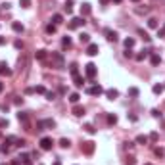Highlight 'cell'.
Here are the masks:
<instances>
[{
  "mask_svg": "<svg viewBox=\"0 0 165 165\" xmlns=\"http://www.w3.org/2000/svg\"><path fill=\"white\" fill-rule=\"evenodd\" d=\"M56 29H58L56 23H48V25H46V33H48V35H54V33H56Z\"/></svg>",
  "mask_w": 165,
  "mask_h": 165,
  "instance_id": "24",
  "label": "cell"
},
{
  "mask_svg": "<svg viewBox=\"0 0 165 165\" xmlns=\"http://www.w3.org/2000/svg\"><path fill=\"white\" fill-rule=\"evenodd\" d=\"M134 163H136V159H134V158H127V159H125V165H134Z\"/></svg>",
  "mask_w": 165,
  "mask_h": 165,
  "instance_id": "36",
  "label": "cell"
},
{
  "mask_svg": "<svg viewBox=\"0 0 165 165\" xmlns=\"http://www.w3.org/2000/svg\"><path fill=\"white\" fill-rule=\"evenodd\" d=\"M163 89H165V85H163Z\"/></svg>",
  "mask_w": 165,
  "mask_h": 165,
  "instance_id": "54",
  "label": "cell"
},
{
  "mask_svg": "<svg viewBox=\"0 0 165 165\" xmlns=\"http://www.w3.org/2000/svg\"><path fill=\"white\" fill-rule=\"evenodd\" d=\"M152 115H154V117H161V113H159L158 109H152Z\"/></svg>",
  "mask_w": 165,
  "mask_h": 165,
  "instance_id": "44",
  "label": "cell"
},
{
  "mask_svg": "<svg viewBox=\"0 0 165 165\" xmlns=\"http://www.w3.org/2000/svg\"><path fill=\"white\" fill-rule=\"evenodd\" d=\"M96 71H98V69H96V64H92V62L85 65V73H87V79H89V81H94Z\"/></svg>",
  "mask_w": 165,
  "mask_h": 165,
  "instance_id": "6",
  "label": "cell"
},
{
  "mask_svg": "<svg viewBox=\"0 0 165 165\" xmlns=\"http://www.w3.org/2000/svg\"><path fill=\"white\" fill-rule=\"evenodd\" d=\"M150 142V138H148L146 134H138L136 136V144H148Z\"/></svg>",
  "mask_w": 165,
  "mask_h": 165,
  "instance_id": "21",
  "label": "cell"
},
{
  "mask_svg": "<svg viewBox=\"0 0 165 165\" xmlns=\"http://www.w3.org/2000/svg\"><path fill=\"white\" fill-rule=\"evenodd\" d=\"M109 0H100V4H108Z\"/></svg>",
  "mask_w": 165,
  "mask_h": 165,
  "instance_id": "48",
  "label": "cell"
},
{
  "mask_svg": "<svg viewBox=\"0 0 165 165\" xmlns=\"http://www.w3.org/2000/svg\"><path fill=\"white\" fill-rule=\"evenodd\" d=\"M0 75H6V77H10V75H12V69L8 67V64H6V62H0Z\"/></svg>",
  "mask_w": 165,
  "mask_h": 165,
  "instance_id": "11",
  "label": "cell"
},
{
  "mask_svg": "<svg viewBox=\"0 0 165 165\" xmlns=\"http://www.w3.org/2000/svg\"><path fill=\"white\" fill-rule=\"evenodd\" d=\"M138 35L142 37V40H144V42H152V37H150V35H148L144 29H138Z\"/></svg>",
  "mask_w": 165,
  "mask_h": 165,
  "instance_id": "19",
  "label": "cell"
},
{
  "mask_svg": "<svg viewBox=\"0 0 165 165\" xmlns=\"http://www.w3.org/2000/svg\"><path fill=\"white\" fill-rule=\"evenodd\" d=\"M10 165H21V159H19V158H17V159H13V161H12Z\"/></svg>",
  "mask_w": 165,
  "mask_h": 165,
  "instance_id": "45",
  "label": "cell"
},
{
  "mask_svg": "<svg viewBox=\"0 0 165 165\" xmlns=\"http://www.w3.org/2000/svg\"><path fill=\"white\" fill-rule=\"evenodd\" d=\"M46 98H48V100H54L56 94H54V92H46Z\"/></svg>",
  "mask_w": 165,
  "mask_h": 165,
  "instance_id": "42",
  "label": "cell"
},
{
  "mask_svg": "<svg viewBox=\"0 0 165 165\" xmlns=\"http://www.w3.org/2000/svg\"><path fill=\"white\" fill-rule=\"evenodd\" d=\"M98 52H100V48H98V44H96V42L87 44V54H89V56H98Z\"/></svg>",
  "mask_w": 165,
  "mask_h": 165,
  "instance_id": "9",
  "label": "cell"
},
{
  "mask_svg": "<svg viewBox=\"0 0 165 165\" xmlns=\"http://www.w3.org/2000/svg\"><path fill=\"white\" fill-rule=\"evenodd\" d=\"M52 21H54L56 25H60V23L64 21V15H62V13H54V15H52Z\"/></svg>",
  "mask_w": 165,
  "mask_h": 165,
  "instance_id": "25",
  "label": "cell"
},
{
  "mask_svg": "<svg viewBox=\"0 0 165 165\" xmlns=\"http://www.w3.org/2000/svg\"><path fill=\"white\" fill-rule=\"evenodd\" d=\"M148 54H150L148 50H142L140 54H136V56H134V60H136V62H142V60H146V58H148Z\"/></svg>",
  "mask_w": 165,
  "mask_h": 165,
  "instance_id": "22",
  "label": "cell"
},
{
  "mask_svg": "<svg viewBox=\"0 0 165 165\" xmlns=\"http://www.w3.org/2000/svg\"><path fill=\"white\" fill-rule=\"evenodd\" d=\"M35 58H37V60H40V62H42V60H46V50H37V52H35Z\"/></svg>",
  "mask_w": 165,
  "mask_h": 165,
  "instance_id": "26",
  "label": "cell"
},
{
  "mask_svg": "<svg viewBox=\"0 0 165 165\" xmlns=\"http://www.w3.org/2000/svg\"><path fill=\"white\" fill-rule=\"evenodd\" d=\"M148 27H150V29H159L158 19H156V17H150V19H148Z\"/></svg>",
  "mask_w": 165,
  "mask_h": 165,
  "instance_id": "23",
  "label": "cell"
},
{
  "mask_svg": "<svg viewBox=\"0 0 165 165\" xmlns=\"http://www.w3.org/2000/svg\"><path fill=\"white\" fill-rule=\"evenodd\" d=\"M106 96H108L109 100H115V98L119 96V90H115V89H108V90H106Z\"/></svg>",
  "mask_w": 165,
  "mask_h": 165,
  "instance_id": "13",
  "label": "cell"
},
{
  "mask_svg": "<svg viewBox=\"0 0 165 165\" xmlns=\"http://www.w3.org/2000/svg\"><path fill=\"white\" fill-rule=\"evenodd\" d=\"M163 85H154V87H152V92H154V94H161V92H163Z\"/></svg>",
  "mask_w": 165,
  "mask_h": 165,
  "instance_id": "28",
  "label": "cell"
},
{
  "mask_svg": "<svg viewBox=\"0 0 165 165\" xmlns=\"http://www.w3.org/2000/svg\"><path fill=\"white\" fill-rule=\"evenodd\" d=\"M156 156H158V158H161V156H165L163 148H156Z\"/></svg>",
  "mask_w": 165,
  "mask_h": 165,
  "instance_id": "38",
  "label": "cell"
},
{
  "mask_svg": "<svg viewBox=\"0 0 165 165\" xmlns=\"http://www.w3.org/2000/svg\"><path fill=\"white\" fill-rule=\"evenodd\" d=\"M123 44H125V48H127V50H131V48L134 46V38H133V37H127L125 40H123Z\"/></svg>",
  "mask_w": 165,
  "mask_h": 165,
  "instance_id": "20",
  "label": "cell"
},
{
  "mask_svg": "<svg viewBox=\"0 0 165 165\" xmlns=\"http://www.w3.org/2000/svg\"><path fill=\"white\" fill-rule=\"evenodd\" d=\"M62 44H64V48H69V46H71V38L67 37V35L62 38Z\"/></svg>",
  "mask_w": 165,
  "mask_h": 165,
  "instance_id": "32",
  "label": "cell"
},
{
  "mask_svg": "<svg viewBox=\"0 0 165 165\" xmlns=\"http://www.w3.org/2000/svg\"><path fill=\"white\" fill-rule=\"evenodd\" d=\"M87 92H89L90 96H100V94H104V89H102L100 85H92V87L87 89Z\"/></svg>",
  "mask_w": 165,
  "mask_h": 165,
  "instance_id": "8",
  "label": "cell"
},
{
  "mask_svg": "<svg viewBox=\"0 0 165 165\" xmlns=\"http://www.w3.org/2000/svg\"><path fill=\"white\" fill-rule=\"evenodd\" d=\"M56 127V121L54 119H40L37 123V131H44V129H54Z\"/></svg>",
  "mask_w": 165,
  "mask_h": 165,
  "instance_id": "3",
  "label": "cell"
},
{
  "mask_svg": "<svg viewBox=\"0 0 165 165\" xmlns=\"http://www.w3.org/2000/svg\"><path fill=\"white\" fill-rule=\"evenodd\" d=\"M79 98H81V94H79V92H71V94H69V102H71V104H77V102H79Z\"/></svg>",
  "mask_w": 165,
  "mask_h": 165,
  "instance_id": "27",
  "label": "cell"
},
{
  "mask_svg": "<svg viewBox=\"0 0 165 165\" xmlns=\"http://www.w3.org/2000/svg\"><path fill=\"white\" fill-rule=\"evenodd\" d=\"M38 144H40V150H42V152H50L52 146H54V140H52L50 136H42Z\"/></svg>",
  "mask_w": 165,
  "mask_h": 165,
  "instance_id": "4",
  "label": "cell"
},
{
  "mask_svg": "<svg viewBox=\"0 0 165 165\" xmlns=\"http://www.w3.org/2000/svg\"><path fill=\"white\" fill-rule=\"evenodd\" d=\"M150 64L152 65H159L161 64V56H159V54H152V56H150Z\"/></svg>",
  "mask_w": 165,
  "mask_h": 165,
  "instance_id": "18",
  "label": "cell"
},
{
  "mask_svg": "<svg viewBox=\"0 0 165 165\" xmlns=\"http://www.w3.org/2000/svg\"><path fill=\"white\" fill-rule=\"evenodd\" d=\"M104 35H106V38L109 42H117V33L113 29H104Z\"/></svg>",
  "mask_w": 165,
  "mask_h": 165,
  "instance_id": "10",
  "label": "cell"
},
{
  "mask_svg": "<svg viewBox=\"0 0 165 165\" xmlns=\"http://www.w3.org/2000/svg\"><path fill=\"white\" fill-rule=\"evenodd\" d=\"M158 37H165V25L161 29H158Z\"/></svg>",
  "mask_w": 165,
  "mask_h": 165,
  "instance_id": "41",
  "label": "cell"
},
{
  "mask_svg": "<svg viewBox=\"0 0 165 165\" xmlns=\"http://www.w3.org/2000/svg\"><path fill=\"white\" fill-rule=\"evenodd\" d=\"M52 67H58V69H64L65 67V60L62 54H58V52H52Z\"/></svg>",
  "mask_w": 165,
  "mask_h": 165,
  "instance_id": "2",
  "label": "cell"
},
{
  "mask_svg": "<svg viewBox=\"0 0 165 165\" xmlns=\"http://www.w3.org/2000/svg\"><path fill=\"white\" fill-rule=\"evenodd\" d=\"M81 150H82V154L92 156V154H94V150H96V144L92 142V140H87V142H82V144H81Z\"/></svg>",
  "mask_w": 165,
  "mask_h": 165,
  "instance_id": "5",
  "label": "cell"
},
{
  "mask_svg": "<svg viewBox=\"0 0 165 165\" xmlns=\"http://www.w3.org/2000/svg\"><path fill=\"white\" fill-rule=\"evenodd\" d=\"M133 2H140V0H133Z\"/></svg>",
  "mask_w": 165,
  "mask_h": 165,
  "instance_id": "51",
  "label": "cell"
},
{
  "mask_svg": "<svg viewBox=\"0 0 165 165\" xmlns=\"http://www.w3.org/2000/svg\"><path fill=\"white\" fill-rule=\"evenodd\" d=\"M69 71H71V77H73V85H75L77 89H81L82 85H85V79L79 75V65H77V64H71V65H69Z\"/></svg>",
  "mask_w": 165,
  "mask_h": 165,
  "instance_id": "1",
  "label": "cell"
},
{
  "mask_svg": "<svg viewBox=\"0 0 165 165\" xmlns=\"http://www.w3.org/2000/svg\"><path fill=\"white\" fill-rule=\"evenodd\" d=\"M129 94L131 96H138V89H136V87H131V89H129Z\"/></svg>",
  "mask_w": 165,
  "mask_h": 165,
  "instance_id": "35",
  "label": "cell"
},
{
  "mask_svg": "<svg viewBox=\"0 0 165 165\" xmlns=\"http://www.w3.org/2000/svg\"><path fill=\"white\" fill-rule=\"evenodd\" d=\"M33 92H37V94H46V89L42 87V85H38V87H35V89H33Z\"/></svg>",
  "mask_w": 165,
  "mask_h": 165,
  "instance_id": "30",
  "label": "cell"
},
{
  "mask_svg": "<svg viewBox=\"0 0 165 165\" xmlns=\"http://www.w3.org/2000/svg\"><path fill=\"white\" fill-rule=\"evenodd\" d=\"M0 165H6V163H0Z\"/></svg>",
  "mask_w": 165,
  "mask_h": 165,
  "instance_id": "53",
  "label": "cell"
},
{
  "mask_svg": "<svg viewBox=\"0 0 165 165\" xmlns=\"http://www.w3.org/2000/svg\"><path fill=\"white\" fill-rule=\"evenodd\" d=\"M115 123H117V115H115V113H109V115H108V125H115Z\"/></svg>",
  "mask_w": 165,
  "mask_h": 165,
  "instance_id": "29",
  "label": "cell"
},
{
  "mask_svg": "<svg viewBox=\"0 0 165 165\" xmlns=\"http://www.w3.org/2000/svg\"><path fill=\"white\" fill-rule=\"evenodd\" d=\"M17 119H19V121H27V115L19 111V113H17Z\"/></svg>",
  "mask_w": 165,
  "mask_h": 165,
  "instance_id": "40",
  "label": "cell"
},
{
  "mask_svg": "<svg viewBox=\"0 0 165 165\" xmlns=\"http://www.w3.org/2000/svg\"><path fill=\"white\" fill-rule=\"evenodd\" d=\"M19 6L21 8H29L31 6V0H19Z\"/></svg>",
  "mask_w": 165,
  "mask_h": 165,
  "instance_id": "34",
  "label": "cell"
},
{
  "mask_svg": "<svg viewBox=\"0 0 165 165\" xmlns=\"http://www.w3.org/2000/svg\"><path fill=\"white\" fill-rule=\"evenodd\" d=\"M13 46H15L17 50H23V42H21V40H15V42H13Z\"/></svg>",
  "mask_w": 165,
  "mask_h": 165,
  "instance_id": "37",
  "label": "cell"
},
{
  "mask_svg": "<svg viewBox=\"0 0 165 165\" xmlns=\"http://www.w3.org/2000/svg\"><path fill=\"white\" fill-rule=\"evenodd\" d=\"M12 29H13L15 33H23V31H25L23 23H19V21H13V23H12Z\"/></svg>",
  "mask_w": 165,
  "mask_h": 165,
  "instance_id": "17",
  "label": "cell"
},
{
  "mask_svg": "<svg viewBox=\"0 0 165 165\" xmlns=\"http://www.w3.org/2000/svg\"><path fill=\"white\" fill-rule=\"evenodd\" d=\"M2 44H6V38H4V37H0V46H2Z\"/></svg>",
  "mask_w": 165,
  "mask_h": 165,
  "instance_id": "46",
  "label": "cell"
},
{
  "mask_svg": "<svg viewBox=\"0 0 165 165\" xmlns=\"http://www.w3.org/2000/svg\"><path fill=\"white\" fill-rule=\"evenodd\" d=\"M2 90H4V82L0 81V92H2Z\"/></svg>",
  "mask_w": 165,
  "mask_h": 165,
  "instance_id": "47",
  "label": "cell"
},
{
  "mask_svg": "<svg viewBox=\"0 0 165 165\" xmlns=\"http://www.w3.org/2000/svg\"><path fill=\"white\" fill-rule=\"evenodd\" d=\"M73 115H77V117H82V115H85V108H82V106H73Z\"/></svg>",
  "mask_w": 165,
  "mask_h": 165,
  "instance_id": "14",
  "label": "cell"
},
{
  "mask_svg": "<svg viewBox=\"0 0 165 165\" xmlns=\"http://www.w3.org/2000/svg\"><path fill=\"white\" fill-rule=\"evenodd\" d=\"M19 159H21V163H23V165H33L31 156H29V154H21V156H19Z\"/></svg>",
  "mask_w": 165,
  "mask_h": 165,
  "instance_id": "16",
  "label": "cell"
},
{
  "mask_svg": "<svg viewBox=\"0 0 165 165\" xmlns=\"http://www.w3.org/2000/svg\"><path fill=\"white\" fill-rule=\"evenodd\" d=\"M0 127H8V119H0Z\"/></svg>",
  "mask_w": 165,
  "mask_h": 165,
  "instance_id": "43",
  "label": "cell"
},
{
  "mask_svg": "<svg viewBox=\"0 0 165 165\" xmlns=\"http://www.w3.org/2000/svg\"><path fill=\"white\" fill-rule=\"evenodd\" d=\"M148 138H150V142H156V140H158L159 136H158V133H152L150 136H148Z\"/></svg>",
  "mask_w": 165,
  "mask_h": 165,
  "instance_id": "39",
  "label": "cell"
},
{
  "mask_svg": "<svg viewBox=\"0 0 165 165\" xmlns=\"http://www.w3.org/2000/svg\"><path fill=\"white\" fill-rule=\"evenodd\" d=\"M54 165H62V163H60V161H56V163H54Z\"/></svg>",
  "mask_w": 165,
  "mask_h": 165,
  "instance_id": "50",
  "label": "cell"
},
{
  "mask_svg": "<svg viewBox=\"0 0 165 165\" xmlns=\"http://www.w3.org/2000/svg\"><path fill=\"white\" fill-rule=\"evenodd\" d=\"M111 2H115V4H121V2H123V0H111Z\"/></svg>",
  "mask_w": 165,
  "mask_h": 165,
  "instance_id": "49",
  "label": "cell"
},
{
  "mask_svg": "<svg viewBox=\"0 0 165 165\" xmlns=\"http://www.w3.org/2000/svg\"><path fill=\"white\" fill-rule=\"evenodd\" d=\"M60 146H62V148H69L71 146L69 138H60Z\"/></svg>",
  "mask_w": 165,
  "mask_h": 165,
  "instance_id": "31",
  "label": "cell"
},
{
  "mask_svg": "<svg viewBox=\"0 0 165 165\" xmlns=\"http://www.w3.org/2000/svg\"><path fill=\"white\" fill-rule=\"evenodd\" d=\"M85 23H87V21H85V17H73V19L69 21V25H67V29H71V31H75V29H79V27H82Z\"/></svg>",
  "mask_w": 165,
  "mask_h": 165,
  "instance_id": "7",
  "label": "cell"
},
{
  "mask_svg": "<svg viewBox=\"0 0 165 165\" xmlns=\"http://www.w3.org/2000/svg\"><path fill=\"white\" fill-rule=\"evenodd\" d=\"M90 12H92V8H90L89 2H85L81 6V17H85V15H90Z\"/></svg>",
  "mask_w": 165,
  "mask_h": 165,
  "instance_id": "12",
  "label": "cell"
},
{
  "mask_svg": "<svg viewBox=\"0 0 165 165\" xmlns=\"http://www.w3.org/2000/svg\"><path fill=\"white\" fill-rule=\"evenodd\" d=\"M144 165H152V163H144Z\"/></svg>",
  "mask_w": 165,
  "mask_h": 165,
  "instance_id": "52",
  "label": "cell"
},
{
  "mask_svg": "<svg viewBox=\"0 0 165 165\" xmlns=\"http://www.w3.org/2000/svg\"><path fill=\"white\" fill-rule=\"evenodd\" d=\"M85 131H87V133H89V134H96V129L92 127L90 123H89V125H85Z\"/></svg>",
  "mask_w": 165,
  "mask_h": 165,
  "instance_id": "33",
  "label": "cell"
},
{
  "mask_svg": "<svg viewBox=\"0 0 165 165\" xmlns=\"http://www.w3.org/2000/svg\"><path fill=\"white\" fill-rule=\"evenodd\" d=\"M79 40H81V44H90V35L89 33H81V35H79Z\"/></svg>",
  "mask_w": 165,
  "mask_h": 165,
  "instance_id": "15",
  "label": "cell"
}]
</instances>
